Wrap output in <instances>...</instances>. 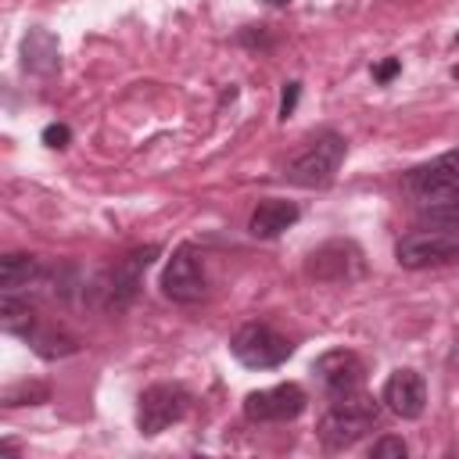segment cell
<instances>
[{"label": "cell", "instance_id": "cell-1", "mask_svg": "<svg viewBox=\"0 0 459 459\" xmlns=\"http://www.w3.org/2000/svg\"><path fill=\"white\" fill-rule=\"evenodd\" d=\"M394 258L405 269L448 265L459 258V201L427 204L423 215L394 244Z\"/></svg>", "mask_w": 459, "mask_h": 459}, {"label": "cell", "instance_id": "cell-2", "mask_svg": "<svg viewBox=\"0 0 459 459\" xmlns=\"http://www.w3.org/2000/svg\"><path fill=\"white\" fill-rule=\"evenodd\" d=\"M158 258V244L147 247H133L129 255H122L115 265H108L93 283H90V301L104 312H122L136 301L140 294V280L147 273V265Z\"/></svg>", "mask_w": 459, "mask_h": 459}, {"label": "cell", "instance_id": "cell-3", "mask_svg": "<svg viewBox=\"0 0 459 459\" xmlns=\"http://www.w3.org/2000/svg\"><path fill=\"white\" fill-rule=\"evenodd\" d=\"M341 161H344V136L333 133V129H323V133H316L312 140H305V147L287 161L283 176H287V183H294V186L323 190V186L333 183Z\"/></svg>", "mask_w": 459, "mask_h": 459}, {"label": "cell", "instance_id": "cell-4", "mask_svg": "<svg viewBox=\"0 0 459 459\" xmlns=\"http://www.w3.org/2000/svg\"><path fill=\"white\" fill-rule=\"evenodd\" d=\"M377 420H380V405L369 394L359 391L348 398H333V405L319 420V441L326 448H351L377 427Z\"/></svg>", "mask_w": 459, "mask_h": 459}, {"label": "cell", "instance_id": "cell-5", "mask_svg": "<svg viewBox=\"0 0 459 459\" xmlns=\"http://www.w3.org/2000/svg\"><path fill=\"white\" fill-rule=\"evenodd\" d=\"M402 190L420 204H445L459 201V151H448L427 165H416L402 176Z\"/></svg>", "mask_w": 459, "mask_h": 459}, {"label": "cell", "instance_id": "cell-6", "mask_svg": "<svg viewBox=\"0 0 459 459\" xmlns=\"http://www.w3.org/2000/svg\"><path fill=\"white\" fill-rule=\"evenodd\" d=\"M230 351H233V359H237L240 366H247V369H273V366H280V362L290 359L294 344H290L283 333H276L269 323H244V326L233 333Z\"/></svg>", "mask_w": 459, "mask_h": 459}, {"label": "cell", "instance_id": "cell-7", "mask_svg": "<svg viewBox=\"0 0 459 459\" xmlns=\"http://www.w3.org/2000/svg\"><path fill=\"white\" fill-rule=\"evenodd\" d=\"M190 409V394L179 384H151L136 402V427L143 437L161 434L165 427L179 423Z\"/></svg>", "mask_w": 459, "mask_h": 459}, {"label": "cell", "instance_id": "cell-8", "mask_svg": "<svg viewBox=\"0 0 459 459\" xmlns=\"http://www.w3.org/2000/svg\"><path fill=\"white\" fill-rule=\"evenodd\" d=\"M305 273L319 283H351L366 273V258L355 240H326L308 255Z\"/></svg>", "mask_w": 459, "mask_h": 459}, {"label": "cell", "instance_id": "cell-9", "mask_svg": "<svg viewBox=\"0 0 459 459\" xmlns=\"http://www.w3.org/2000/svg\"><path fill=\"white\" fill-rule=\"evenodd\" d=\"M161 290L176 305H194V301L204 298L208 276H204V265H201V258H197V251L190 244L172 251V258H169V265L161 273Z\"/></svg>", "mask_w": 459, "mask_h": 459}, {"label": "cell", "instance_id": "cell-10", "mask_svg": "<svg viewBox=\"0 0 459 459\" xmlns=\"http://www.w3.org/2000/svg\"><path fill=\"white\" fill-rule=\"evenodd\" d=\"M312 373H316L319 387H323L330 398L359 394L362 384H366V362H362L355 351H348V348L323 351V355L312 362Z\"/></svg>", "mask_w": 459, "mask_h": 459}, {"label": "cell", "instance_id": "cell-11", "mask_svg": "<svg viewBox=\"0 0 459 459\" xmlns=\"http://www.w3.org/2000/svg\"><path fill=\"white\" fill-rule=\"evenodd\" d=\"M308 405V394L298 384H276L265 391H251L244 398V416L255 423H287L298 420Z\"/></svg>", "mask_w": 459, "mask_h": 459}, {"label": "cell", "instance_id": "cell-12", "mask_svg": "<svg viewBox=\"0 0 459 459\" xmlns=\"http://www.w3.org/2000/svg\"><path fill=\"white\" fill-rule=\"evenodd\" d=\"M380 402L402 416V420H416L427 405V384L416 369H394L387 380H384V391H380Z\"/></svg>", "mask_w": 459, "mask_h": 459}, {"label": "cell", "instance_id": "cell-13", "mask_svg": "<svg viewBox=\"0 0 459 459\" xmlns=\"http://www.w3.org/2000/svg\"><path fill=\"white\" fill-rule=\"evenodd\" d=\"M294 222H298V204H294V201L265 197V201L251 212L247 230H251V237H258V240H273V237H280L283 230H290Z\"/></svg>", "mask_w": 459, "mask_h": 459}, {"label": "cell", "instance_id": "cell-14", "mask_svg": "<svg viewBox=\"0 0 459 459\" xmlns=\"http://www.w3.org/2000/svg\"><path fill=\"white\" fill-rule=\"evenodd\" d=\"M43 280V265L36 255H25V251H11L0 258V290L4 294H18L22 287Z\"/></svg>", "mask_w": 459, "mask_h": 459}, {"label": "cell", "instance_id": "cell-15", "mask_svg": "<svg viewBox=\"0 0 459 459\" xmlns=\"http://www.w3.org/2000/svg\"><path fill=\"white\" fill-rule=\"evenodd\" d=\"M22 65L29 72L50 75L57 68V39L47 29H29V36L22 39Z\"/></svg>", "mask_w": 459, "mask_h": 459}, {"label": "cell", "instance_id": "cell-16", "mask_svg": "<svg viewBox=\"0 0 459 459\" xmlns=\"http://www.w3.org/2000/svg\"><path fill=\"white\" fill-rule=\"evenodd\" d=\"M0 326H4L7 333H18V337L29 341L39 323H36V312H32L29 301H22L18 294H4V298H0Z\"/></svg>", "mask_w": 459, "mask_h": 459}, {"label": "cell", "instance_id": "cell-17", "mask_svg": "<svg viewBox=\"0 0 459 459\" xmlns=\"http://www.w3.org/2000/svg\"><path fill=\"white\" fill-rule=\"evenodd\" d=\"M29 344L43 359H65V355L79 351V341L68 330H57V326H36L32 337H29Z\"/></svg>", "mask_w": 459, "mask_h": 459}, {"label": "cell", "instance_id": "cell-18", "mask_svg": "<svg viewBox=\"0 0 459 459\" xmlns=\"http://www.w3.org/2000/svg\"><path fill=\"white\" fill-rule=\"evenodd\" d=\"M47 398H50V391L43 384H18V387L4 391V405H39Z\"/></svg>", "mask_w": 459, "mask_h": 459}, {"label": "cell", "instance_id": "cell-19", "mask_svg": "<svg viewBox=\"0 0 459 459\" xmlns=\"http://www.w3.org/2000/svg\"><path fill=\"white\" fill-rule=\"evenodd\" d=\"M405 441L402 437H394V434H384V437H377L373 445H369V455H377V459H387V455H394V459H405Z\"/></svg>", "mask_w": 459, "mask_h": 459}, {"label": "cell", "instance_id": "cell-20", "mask_svg": "<svg viewBox=\"0 0 459 459\" xmlns=\"http://www.w3.org/2000/svg\"><path fill=\"white\" fill-rule=\"evenodd\" d=\"M68 140H72V133H68V126H61V122H50V126L43 129V143H47V147H68Z\"/></svg>", "mask_w": 459, "mask_h": 459}, {"label": "cell", "instance_id": "cell-21", "mask_svg": "<svg viewBox=\"0 0 459 459\" xmlns=\"http://www.w3.org/2000/svg\"><path fill=\"white\" fill-rule=\"evenodd\" d=\"M298 93H301V82H287V86H283V97H280V118H290V115H294Z\"/></svg>", "mask_w": 459, "mask_h": 459}, {"label": "cell", "instance_id": "cell-22", "mask_svg": "<svg viewBox=\"0 0 459 459\" xmlns=\"http://www.w3.org/2000/svg\"><path fill=\"white\" fill-rule=\"evenodd\" d=\"M398 68H402V61H398V57H387L384 65H377V68H373V79H377V82H387Z\"/></svg>", "mask_w": 459, "mask_h": 459}, {"label": "cell", "instance_id": "cell-23", "mask_svg": "<svg viewBox=\"0 0 459 459\" xmlns=\"http://www.w3.org/2000/svg\"><path fill=\"white\" fill-rule=\"evenodd\" d=\"M265 4H273V7H287L290 0H265Z\"/></svg>", "mask_w": 459, "mask_h": 459}, {"label": "cell", "instance_id": "cell-24", "mask_svg": "<svg viewBox=\"0 0 459 459\" xmlns=\"http://www.w3.org/2000/svg\"><path fill=\"white\" fill-rule=\"evenodd\" d=\"M452 75H455V79H459V65H455V68H452Z\"/></svg>", "mask_w": 459, "mask_h": 459}, {"label": "cell", "instance_id": "cell-25", "mask_svg": "<svg viewBox=\"0 0 459 459\" xmlns=\"http://www.w3.org/2000/svg\"><path fill=\"white\" fill-rule=\"evenodd\" d=\"M455 362H459V344H455Z\"/></svg>", "mask_w": 459, "mask_h": 459}, {"label": "cell", "instance_id": "cell-26", "mask_svg": "<svg viewBox=\"0 0 459 459\" xmlns=\"http://www.w3.org/2000/svg\"><path fill=\"white\" fill-rule=\"evenodd\" d=\"M455 39H459V36H455Z\"/></svg>", "mask_w": 459, "mask_h": 459}]
</instances>
